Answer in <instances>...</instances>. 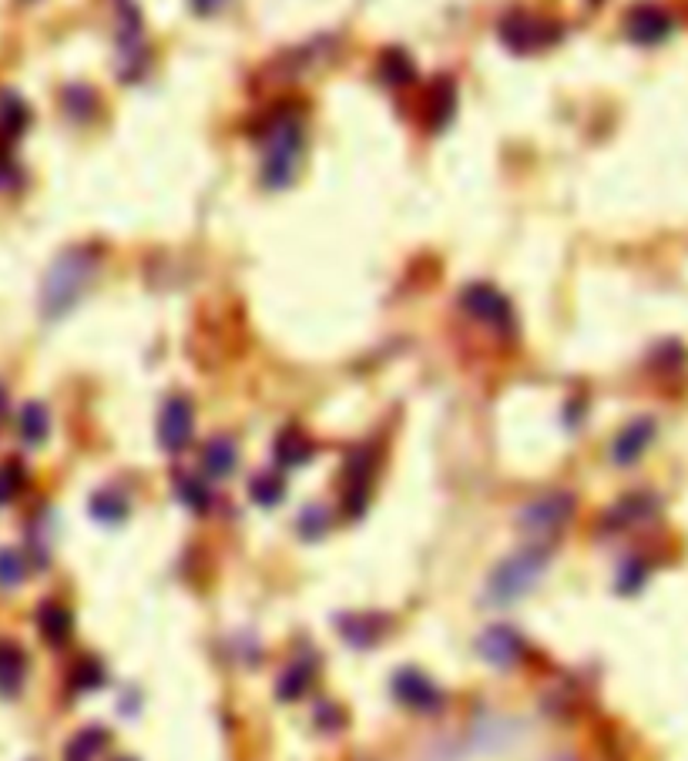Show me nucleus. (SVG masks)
Returning <instances> with one entry per match:
<instances>
[{"mask_svg": "<svg viewBox=\"0 0 688 761\" xmlns=\"http://www.w3.org/2000/svg\"><path fill=\"white\" fill-rule=\"evenodd\" d=\"M655 440V420L651 417H641V420H631L612 443V460L618 466H631Z\"/></svg>", "mask_w": 688, "mask_h": 761, "instance_id": "ddd939ff", "label": "nucleus"}, {"mask_svg": "<svg viewBox=\"0 0 688 761\" xmlns=\"http://www.w3.org/2000/svg\"><path fill=\"white\" fill-rule=\"evenodd\" d=\"M28 681V655L14 641H0V695L14 698Z\"/></svg>", "mask_w": 688, "mask_h": 761, "instance_id": "dca6fc26", "label": "nucleus"}, {"mask_svg": "<svg viewBox=\"0 0 688 761\" xmlns=\"http://www.w3.org/2000/svg\"><path fill=\"white\" fill-rule=\"evenodd\" d=\"M655 514H658V500L651 493H628L605 514L602 531H628V527L648 524Z\"/></svg>", "mask_w": 688, "mask_h": 761, "instance_id": "f8f14e48", "label": "nucleus"}, {"mask_svg": "<svg viewBox=\"0 0 688 761\" xmlns=\"http://www.w3.org/2000/svg\"><path fill=\"white\" fill-rule=\"evenodd\" d=\"M104 681V668L94 661V658H84L81 665H78V671H74V688L78 691H91V688H97Z\"/></svg>", "mask_w": 688, "mask_h": 761, "instance_id": "473e14b6", "label": "nucleus"}, {"mask_svg": "<svg viewBox=\"0 0 688 761\" xmlns=\"http://www.w3.org/2000/svg\"><path fill=\"white\" fill-rule=\"evenodd\" d=\"M339 634H342V641L353 645V648H370L387 634V617H380V614H347L339 620Z\"/></svg>", "mask_w": 688, "mask_h": 761, "instance_id": "2eb2a0df", "label": "nucleus"}, {"mask_svg": "<svg viewBox=\"0 0 688 761\" xmlns=\"http://www.w3.org/2000/svg\"><path fill=\"white\" fill-rule=\"evenodd\" d=\"M645 577H648V564H645V561H631V564H625L622 574H618V590H622V594H635V590L645 584Z\"/></svg>", "mask_w": 688, "mask_h": 761, "instance_id": "2f4dec72", "label": "nucleus"}, {"mask_svg": "<svg viewBox=\"0 0 688 761\" xmlns=\"http://www.w3.org/2000/svg\"><path fill=\"white\" fill-rule=\"evenodd\" d=\"M104 744H107V731H101V728H84V731L68 744L64 761H91L94 754L104 751Z\"/></svg>", "mask_w": 688, "mask_h": 761, "instance_id": "393cba45", "label": "nucleus"}, {"mask_svg": "<svg viewBox=\"0 0 688 761\" xmlns=\"http://www.w3.org/2000/svg\"><path fill=\"white\" fill-rule=\"evenodd\" d=\"M249 493H253V500H256L259 506H276V503H283V496H286V483H283L279 473H259V476L253 480Z\"/></svg>", "mask_w": 688, "mask_h": 761, "instance_id": "bb28decb", "label": "nucleus"}, {"mask_svg": "<svg viewBox=\"0 0 688 761\" xmlns=\"http://www.w3.org/2000/svg\"><path fill=\"white\" fill-rule=\"evenodd\" d=\"M296 527H299V534H302L306 541H319V537L329 531V514L322 511V506L312 503V506H306V511L299 514V524H296Z\"/></svg>", "mask_w": 688, "mask_h": 761, "instance_id": "7c9ffc66", "label": "nucleus"}, {"mask_svg": "<svg viewBox=\"0 0 688 761\" xmlns=\"http://www.w3.org/2000/svg\"><path fill=\"white\" fill-rule=\"evenodd\" d=\"M8 413V397H4V387H0V417Z\"/></svg>", "mask_w": 688, "mask_h": 761, "instance_id": "c9c22d12", "label": "nucleus"}, {"mask_svg": "<svg viewBox=\"0 0 688 761\" xmlns=\"http://www.w3.org/2000/svg\"><path fill=\"white\" fill-rule=\"evenodd\" d=\"M478 651H481V658H484L487 665H494V668H514V665L524 661L527 645H524V638H521V634H517L514 627L494 624V627H487V630L481 634Z\"/></svg>", "mask_w": 688, "mask_h": 761, "instance_id": "6e6552de", "label": "nucleus"}, {"mask_svg": "<svg viewBox=\"0 0 688 761\" xmlns=\"http://www.w3.org/2000/svg\"><path fill=\"white\" fill-rule=\"evenodd\" d=\"M342 473H347V511L353 517H360L370 503V480H373V456L367 446H357L347 463H342Z\"/></svg>", "mask_w": 688, "mask_h": 761, "instance_id": "9b49d317", "label": "nucleus"}, {"mask_svg": "<svg viewBox=\"0 0 688 761\" xmlns=\"http://www.w3.org/2000/svg\"><path fill=\"white\" fill-rule=\"evenodd\" d=\"M393 698L417 714H433L443 708V691L417 668H403L393 675Z\"/></svg>", "mask_w": 688, "mask_h": 761, "instance_id": "0eeeda50", "label": "nucleus"}, {"mask_svg": "<svg viewBox=\"0 0 688 761\" xmlns=\"http://www.w3.org/2000/svg\"><path fill=\"white\" fill-rule=\"evenodd\" d=\"M497 34L504 48L514 54H541L564 38V28L547 18L527 14V11H507L497 24Z\"/></svg>", "mask_w": 688, "mask_h": 761, "instance_id": "39448f33", "label": "nucleus"}, {"mask_svg": "<svg viewBox=\"0 0 688 761\" xmlns=\"http://www.w3.org/2000/svg\"><path fill=\"white\" fill-rule=\"evenodd\" d=\"M48 430H51L48 410H44L41 403L24 407V413H21V436H24V443H28V446L44 443V440H48Z\"/></svg>", "mask_w": 688, "mask_h": 761, "instance_id": "a878e982", "label": "nucleus"}, {"mask_svg": "<svg viewBox=\"0 0 688 761\" xmlns=\"http://www.w3.org/2000/svg\"><path fill=\"white\" fill-rule=\"evenodd\" d=\"M18 182V168L8 152H0V188H11Z\"/></svg>", "mask_w": 688, "mask_h": 761, "instance_id": "72a5a7b5", "label": "nucleus"}, {"mask_svg": "<svg viewBox=\"0 0 688 761\" xmlns=\"http://www.w3.org/2000/svg\"><path fill=\"white\" fill-rule=\"evenodd\" d=\"M222 4H225V0H192V8H195L198 14H215Z\"/></svg>", "mask_w": 688, "mask_h": 761, "instance_id": "f704fd0d", "label": "nucleus"}, {"mask_svg": "<svg viewBox=\"0 0 688 761\" xmlns=\"http://www.w3.org/2000/svg\"><path fill=\"white\" fill-rule=\"evenodd\" d=\"M557 761H575V758H557Z\"/></svg>", "mask_w": 688, "mask_h": 761, "instance_id": "e433bc0d", "label": "nucleus"}, {"mask_svg": "<svg viewBox=\"0 0 688 761\" xmlns=\"http://www.w3.org/2000/svg\"><path fill=\"white\" fill-rule=\"evenodd\" d=\"M28 577V564L21 551H0V587H18Z\"/></svg>", "mask_w": 688, "mask_h": 761, "instance_id": "c85d7f7f", "label": "nucleus"}, {"mask_svg": "<svg viewBox=\"0 0 688 761\" xmlns=\"http://www.w3.org/2000/svg\"><path fill=\"white\" fill-rule=\"evenodd\" d=\"M671 31H675V18L658 4H635L625 18V34L645 48L661 44Z\"/></svg>", "mask_w": 688, "mask_h": 761, "instance_id": "9d476101", "label": "nucleus"}, {"mask_svg": "<svg viewBox=\"0 0 688 761\" xmlns=\"http://www.w3.org/2000/svg\"><path fill=\"white\" fill-rule=\"evenodd\" d=\"M302 152H306V124H302L299 107H292V104L273 107L266 128H263V182H266V188L292 185Z\"/></svg>", "mask_w": 688, "mask_h": 761, "instance_id": "f257e3e1", "label": "nucleus"}, {"mask_svg": "<svg viewBox=\"0 0 688 761\" xmlns=\"http://www.w3.org/2000/svg\"><path fill=\"white\" fill-rule=\"evenodd\" d=\"M28 104L18 94H0V135L4 142H14L24 128H28Z\"/></svg>", "mask_w": 688, "mask_h": 761, "instance_id": "4be33fe9", "label": "nucleus"}, {"mask_svg": "<svg viewBox=\"0 0 688 761\" xmlns=\"http://www.w3.org/2000/svg\"><path fill=\"white\" fill-rule=\"evenodd\" d=\"M236 466H239V450H236L233 440H228V436H215V440L205 443V450H202V470H205V476L225 480V476H233Z\"/></svg>", "mask_w": 688, "mask_h": 761, "instance_id": "f3484780", "label": "nucleus"}, {"mask_svg": "<svg viewBox=\"0 0 688 761\" xmlns=\"http://www.w3.org/2000/svg\"><path fill=\"white\" fill-rule=\"evenodd\" d=\"M377 74H380V81H383L387 88H407V84L417 81V64L410 61L407 51L387 48V51L380 54V61H377Z\"/></svg>", "mask_w": 688, "mask_h": 761, "instance_id": "6ab92c4d", "label": "nucleus"}, {"mask_svg": "<svg viewBox=\"0 0 688 761\" xmlns=\"http://www.w3.org/2000/svg\"><path fill=\"white\" fill-rule=\"evenodd\" d=\"M312 678H316V661H312V658H296V661L279 675V681H276L279 701H299V698L309 691Z\"/></svg>", "mask_w": 688, "mask_h": 761, "instance_id": "aec40b11", "label": "nucleus"}, {"mask_svg": "<svg viewBox=\"0 0 688 761\" xmlns=\"http://www.w3.org/2000/svg\"><path fill=\"white\" fill-rule=\"evenodd\" d=\"M38 627H41V634H44V641H48V645L61 648V645H68V638H71L74 617H71V610H68L64 604L48 600V604L38 610Z\"/></svg>", "mask_w": 688, "mask_h": 761, "instance_id": "a211bd4d", "label": "nucleus"}, {"mask_svg": "<svg viewBox=\"0 0 688 761\" xmlns=\"http://www.w3.org/2000/svg\"><path fill=\"white\" fill-rule=\"evenodd\" d=\"M461 309L474 319V322H481V326H491V329H504V326H511V302L494 289V286H487V282H474V286H468L464 292H461Z\"/></svg>", "mask_w": 688, "mask_h": 761, "instance_id": "423d86ee", "label": "nucleus"}, {"mask_svg": "<svg viewBox=\"0 0 688 761\" xmlns=\"http://www.w3.org/2000/svg\"><path fill=\"white\" fill-rule=\"evenodd\" d=\"M97 269H101V256H97L94 248H71V251H64V256L51 266V272L44 279V289H41V309H44V316L48 319L68 316L84 299V292L91 289Z\"/></svg>", "mask_w": 688, "mask_h": 761, "instance_id": "f03ea898", "label": "nucleus"}, {"mask_svg": "<svg viewBox=\"0 0 688 761\" xmlns=\"http://www.w3.org/2000/svg\"><path fill=\"white\" fill-rule=\"evenodd\" d=\"M456 111V84L450 78H437L427 91V101H423V117L433 132L446 128L450 117Z\"/></svg>", "mask_w": 688, "mask_h": 761, "instance_id": "4468645a", "label": "nucleus"}, {"mask_svg": "<svg viewBox=\"0 0 688 761\" xmlns=\"http://www.w3.org/2000/svg\"><path fill=\"white\" fill-rule=\"evenodd\" d=\"M24 466L21 463H0V506L4 503H11L18 493H21V486H24Z\"/></svg>", "mask_w": 688, "mask_h": 761, "instance_id": "c756f323", "label": "nucleus"}, {"mask_svg": "<svg viewBox=\"0 0 688 761\" xmlns=\"http://www.w3.org/2000/svg\"><path fill=\"white\" fill-rule=\"evenodd\" d=\"M91 514L97 521H104V524H122L129 517V500L122 493H114V490H101L91 500Z\"/></svg>", "mask_w": 688, "mask_h": 761, "instance_id": "b1692460", "label": "nucleus"}, {"mask_svg": "<svg viewBox=\"0 0 688 761\" xmlns=\"http://www.w3.org/2000/svg\"><path fill=\"white\" fill-rule=\"evenodd\" d=\"M312 453H316V443H312L309 436L296 433V430L283 433L279 443H276V463H279L283 470H299V466H306V463L312 460Z\"/></svg>", "mask_w": 688, "mask_h": 761, "instance_id": "412c9836", "label": "nucleus"}, {"mask_svg": "<svg viewBox=\"0 0 688 761\" xmlns=\"http://www.w3.org/2000/svg\"><path fill=\"white\" fill-rule=\"evenodd\" d=\"M178 500L188 506V511H195V514H205L208 506H212V486H208L202 476H195V473H185V476H178Z\"/></svg>", "mask_w": 688, "mask_h": 761, "instance_id": "5701e85b", "label": "nucleus"}, {"mask_svg": "<svg viewBox=\"0 0 688 761\" xmlns=\"http://www.w3.org/2000/svg\"><path fill=\"white\" fill-rule=\"evenodd\" d=\"M195 436V413H192V403L185 397H172L165 400L162 407V417H158V440L168 453H182Z\"/></svg>", "mask_w": 688, "mask_h": 761, "instance_id": "1a4fd4ad", "label": "nucleus"}, {"mask_svg": "<svg viewBox=\"0 0 688 761\" xmlns=\"http://www.w3.org/2000/svg\"><path fill=\"white\" fill-rule=\"evenodd\" d=\"M592 4H602V0H592Z\"/></svg>", "mask_w": 688, "mask_h": 761, "instance_id": "4c0bfd02", "label": "nucleus"}, {"mask_svg": "<svg viewBox=\"0 0 688 761\" xmlns=\"http://www.w3.org/2000/svg\"><path fill=\"white\" fill-rule=\"evenodd\" d=\"M122 761H132V758H122Z\"/></svg>", "mask_w": 688, "mask_h": 761, "instance_id": "58836bf2", "label": "nucleus"}, {"mask_svg": "<svg viewBox=\"0 0 688 761\" xmlns=\"http://www.w3.org/2000/svg\"><path fill=\"white\" fill-rule=\"evenodd\" d=\"M578 511V496L571 490H547L534 500H527L517 514V527L534 537L537 544H544L547 537H554L557 531H564L571 521H575Z\"/></svg>", "mask_w": 688, "mask_h": 761, "instance_id": "20e7f679", "label": "nucleus"}, {"mask_svg": "<svg viewBox=\"0 0 688 761\" xmlns=\"http://www.w3.org/2000/svg\"><path fill=\"white\" fill-rule=\"evenodd\" d=\"M547 564H551V547L531 541L527 547H521L517 554L504 557V561L491 570V577H487V600L497 604V607L521 600V597L544 577Z\"/></svg>", "mask_w": 688, "mask_h": 761, "instance_id": "7ed1b4c3", "label": "nucleus"}, {"mask_svg": "<svg viewBox=\"0 0 688 761\" xmlns=\"http://www.w3.org/2000/svg\"><path fill=\"white\" fill-rule=\"evenodd\" d=\"M61 101H64V111H68L74 121H88V117L97 111V97H94L91 88H68Z\"/></svg>", "mask_w": 688, "mask_h": 761, "instance_id": "cd10ccee", "label": "nucleus"}]
</instances>
